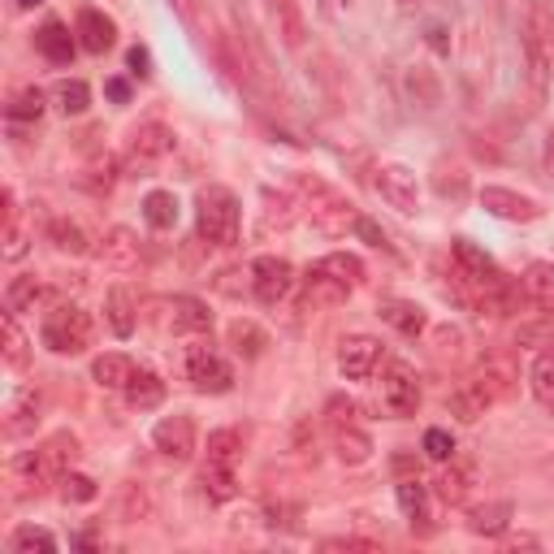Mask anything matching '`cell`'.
Returning a JSON list of instances; mask_svg holds the SVG:
<instances>
[{
    "instance_id": "cell-1",
    "label": "cell",
    "mask_w": 554,
    "mask_h": 554,
    "mask_svg": "<svg viewBox=\"0 0 554 554\" xmlns=\"http://www.w3.org/2000/svg\"><path fill=\"white\" fill-rule=\"evenodd\" d=\"M78 455V438L74 433H52L48 442H39L35 451H22L9 464V485L18 498H39L52 485H61V477L70 472Z\"/></svg>"
},
{
    "instance_id": "cell-2",
    "label": "cell",
    "mask_w": 554,
    "mask_h": 554,
    "mask_svg": "<svg viewBox=\"0 0 554 554\" xmlns=\"http://www.w3.org/2000/svg\"><path fill=\"white\" fill-rule=\"evenodd\" d=\"M195 230L213 247H239L243 234V208L230 187H204L195 200Z\"/></svg>"
},
{
    "instance_id": "cell-3",
    "label": "cell",
    "mask_w": 554,
    "mask_h": 554,
    "mask_svg": "<svg viewBox=\"0 0 554 554\" xmlns=\"http://www.w3.org/2000/svg\"><path fill=\"white\" fill-rule=\"evenodd\" d=\"M295 187L299 195L308 200V213H312V226L329 234V239H338V234H347L355 230V221H360V213H355V204L351 200H342V195L334 187H325L321 178H308V174H299L295 178Z\"/></svg>"
},
{
    "instance_id": "cell-4",
    "label": "cell",
    "mask_w": 554,
    "mask_h": 554,
    "mask_svg": "<svg viewBox=\"0 0 554 554\" xmlns=\"http://www.w3.org/2000/svg\"><path fill=\"white\" fill-rule=\"evenodd\" d=\"M524 57H529V87L533 96H546L554 70V18L542 0H533L529 22H524Z\"/></svg>"
},
{
    "instance_id": "cell-5",
    "label": "cell",
    "mask_w": 554,
    "mask_h": 554,
    "mask_svg": "<svg viewBox=\"0 0 554 554\" xmlns=\"http://www.w3.org/2000/svg\"><path fill=\"white\" fill-rule=\"evenodd\" d=\"M91 334H96V325H91V312L74 308V303H61V308H52L44 316V325H39V338H44V347L52 355H83L91 347Z\"/></svg>"
},
{
    "instance_id": "cell-6",
    "label": "cell",
    "mask_w": 554,
    "mask_h": 554,
    "mask_svg": "<svg viewBox=\"0 0 554 554\" xmlns=\"http://www.w3.org/2000/svg\"><path fill=\"white\" fill-rule=\"evenodd\" d=\"M187 381L200 394H226L234 386V368L221 360L213 347H204V342H195L187 351Z\"/></svg>"
},
{
    "instance_id": "cell-7",
    "label": "cell",
    "mask_w": 554,
    "mask_h": 554,
    "mask_svg": "<svg viewBox=\"0 0 554 554\" xmlns=\"http://www.w3.org/2000/svg\"><path fill=\"white\" fill-rule=\"evenodd\" d=\"M290 290H295V269H290V260L282 256H256L252 260V295L273 308V303H282Z\"/></svg>"
},
{
    "instance_id": "cell-8",
    "label": "cell",
    "mask_w": 554,
    "mask_h": 554,
    "mask_svg": "<svg viewBox=\"0 0 554 554\" xmlns=\"http://www.w3.org/2000/svg\"><path fill=\"white\" fill-rule=\"evenodd\" d=\"M377 195L403 217H412L420 208V187H416V174L407 165H381L377 169Z\"/></svg>"
},
{
    "instance_id": "cell-9",
    "label": "cell",
    "mask_w": 554,
    "mask_h": 554,
    "mask_svg": "<svg viewBox=\"0 0 554 554\" xmlns=\"http://www.w3.org/2000/svg\"><path fill=\"white\" fill-rule=\"evenodd\" d=\"M96 256L104 260V269H113V273H139L143 269V247L135 239V230H126V226H113L104 234Z\"/></svg>"
},
{
    "instance_id": "cell-10",
    "label": "cell",
    "mask_w": 554,
    "mask_h": 554,
    "mask_svg": "<svg viewBox=\"0 0 554 554\" xmlns=\"http://www.w3.org/2000/svg\"><path fill=\"white\" fill-rule=\"evenodd\" d=\"M377 364H381V342L377 338H368V334L342 338L338 368H342V377H347V381H368L377 373Z\"/></svg>"
},
{
    "instance_id": "cell-11",
    "label": "cell",
    "mask_w": 554,
    "mask_h": 554,
    "mask_svg": "<svg viewBox=\"0 0 554 554\" xmlns=\"http://www.w3.org/2000/svg\"><path fill=\"white\" fill-rule=\"evenodd\" d=\"M381 403H386L390 416H399V420L420 412V386H416V377L407 364H390L386 381H381Z\"/></svg>"
},
{
    "instance_id": "cell-12",
    "label": "cell",
    "mask_w": 554,
    "mask_h": 554,
    "mask_svg": "<svg viewBox=\"0 0 554 554\" xmlns=\"http://www.w3.org/2000/svg\"><path fill=\"white\" fill-rule=\"evenodd\" d=\"M152 446L165 459H174V464H187V459L195 455V425H191V416H165L161 425L152 429Z\"/></svg>"
},
{
    "instance_id": "cell-13",
    "label": "cell",
    "mask_w": 554,
    "mask_h": 554,
    "mask_svg": "<svg viewBox=\"0 0 554 554\" xmlns=\"http://www.w3.org/2000/svg\"><path fill=\"white\" fill-rule=\"evenodd\" d=\"M451 256H455V273H459V282H464V286H485V282H494V277H503L498 265H494V256L481 252L472 239H455Z\"/></svg>"
},
{
    "instance_id": "cell-14",
    "label": "cell",
    "mask_w": 554,
    "mask_h": 554,
    "mask_svg": "<svg viewBox=\"0 0 554 554\" xmlns=\"http://www.w3.org/2000/svg\"><path fill=\"white\" fill-rule=\"evenodd\" d=\"M481 208L503 221H537L542 217V204L529 200L520 191H507V187H481Z\"/></svg>"
},
{
    "instance_id": "cell-15",
    "label": "cell",
    "mask_w": 554,
    "mask_h": 554,
    "mask_svg": "<svg viewBox=\"0 0 554 554\" xmlns=\"http://www.w3.org/2000/svg\"><path fill=\"white\" fill-rule=\"evenodd\" d=\"M74 35H78V44H83L87 52H96V57L117 44V26H113L109 13H100V9H83V13H78Z\"/></svg>"
},
{
    "instance_id": "cell-16",
    "label": "cell",
    "mask_w": 554,
    "mask_h": 554,
    "mask_svg": "<svg viewBox=\"0 0 554 554\" xmlns=\"http://www.w3.org/2000/svg\"><path fill=\"white\" fill-rule=\"evenodd\" d=\"M174 152V130H169L165 122H143L135 135H130V156L135 161H161V156Z\"/></svg>"
},
{
    "instance_id": "cell-17",
    "label": "cell",
    "mask_w": 554,
    "mask_h": 554,
    "mask_svg": "<svg viewBox=\"0 0 554 554\" xmlns=\"http://www.w3.org/2000/svg\"><path fill=\"white\" fill-rule=\"evenodd\" d=\"M169 325H174V334H208L213 329V312L195 295H174L169 299Z\"/></svg>"
},
{
    "instance_id": "cell-18",
    "label": "cell",
    "mask_w": 554,
    "mask_h": 554,
    "mask_svg": "<svg viewBox=\"0 0 554 554\" xmlns=\"http://www.w3.org/2000/svg\"><path fill=\"white\" fill-rule=\"evenodd\" d=\"M35 52L44 61H52V65H70L74 61V35H70V26L57 22V18L44 22L35 31Z\"/></svg>"
},
{
    "instance_id": "cell-19",
    "label": "cell",
    "mask_w": 554,
    "mask_h": 554,
    "mask_svg": "<svg viewBox=\"0 0 554 554\" xmlns=\"http://www.w3.org/2000/svg\"><path fill=\"white\" fill-rule=\"evenodd\" d=\"M308 295H303V308H338V303H347L351 295V286L347 282H338V277H329L325 269H308Z\"/></svg>"
},
{
    "instance_id": "cell-20",
    "label": "cell",
    "mask_w": 554,
    "mask_h": 554,
    "mask_svg": "<svg viewBox=\"0 0 554 554\" xmlns=\"http://www.w3.org/2000/svg\"><path fill=\"white\" fill-rule=\"evenodd\" d=\"M381 321L394 325L403 338H420L429 329L425 308H420V303H407V299H386V303H381Z\"/></svg>"
},
{
    "instance_id": "cell-21",
    "label": "cell",
    "mask_w": 554,
    "mask_h": 554,
    "mask_svg": "<svg viewBox=\"0 0 554 554\" xmlns=\"http://www.w3.org/2000/svg\"><path fill=\"white\" fill-rule=\"evenodd\" d=\"M446 407H451V412H455L459 420H481V416L494 407V399L481 390V381H477V377H468V381H459V386L451 390Z\"/></svg>"
},
{
    "instance_id": "cell-22",
    "label": "cell",
    "mask_w": 554,
    "mask_h": 554,
    "mask_svg": "<svg viewBox=\"0 0 554 554\" xmlns=\"http://www.w3.org/2000/svg\"><path fill=\"white\" fill-rule=\"evenodd\" d=\"M126 403L135 407V412H152V407H161L165 403V381L148 373V368H135V377L126 381Z\"/></svg>"
},
{
    "instance_id": "cell-23",
    "label": "cell",
    "mask_w": 554,
    "mask_h": 554,
    "mask_svg": "<svg viewBox=\"0 0 554 554\" xmlns=\"http://www.w3.org/2000/svg\"><path fill=\"white\" fill-rule=\"evenodd\" d=\"M135 308H139V299H135V290H130V286H113L109 290V299H104V312H109V329H113L117 338L135 334Z\"/></svg>"
},
{
    "instance_id": "cell-24",
    "label": "cell",
    "mask_w": 554,
    "mask_h": 554,
    "mask_svg": "<svg viewBox=\"0 0 554 554\" xmlns=\"http://www.w3.org/2000/svg\"><path fill=\"white\" fill-rule=\"evenodd\" d=\"M520 286H524V295H529V303L554 312V265H550V260H533V265L524 269Z\"/></svg>"
},
{
    "instance_id": "cell-25",
    "label": "cell",
    "mask_w": 554,
    "mask_h": 554,
    "mask_svg": "<svg viewBox=\"0 0 554 554\" xmlns=\"http://www.w3.org/2000/svg\"><path fill=\"white\" fill-rule=\"evenodd\" d=\"M0 256L9 260V265H18L26 256V226H22V208L13 200V191H5V234H0Z\"/></svg>"
},
{
    "instance_id": "cell-26",
    "label": "cell",
    "mask_w": 554,
    "mask_h": 554,
    "mask_svg": "<svg viewBox=\"0 0 554 554\" xmlns=\"http://www.w3.org/2000/svg\"><path fill=\"white\" fill-rule=\"evenodd\" d=\"M91 377H96V386H104V390H126V381L135 377V360H130V355H117V351L96 355Z\"/></svg>"
},
{
    "instance_id": "cell-27",
    "label": "cell",
    "mask_w": 554,
    "mask_h": 554,
    "mask_svg": "<svg viewBox=\"0 0 554 554\" xmlns=\"http://www.w3.org/2000/svg\"><path fill=\"white\" fill-rule=\"evenodd\" d=\"M334 451H338L342 464H351V468H355V464H364V459L373 455V438H368V433L351 420V425L334 429Z\"/></svg>"
},
{
    "instance_id": "cell-28",
    "label": "cell",
    "mask_w": 554,
    "mask_h": 554,
    "mask_svg": "<svg viewBox=\"0 0 554 554\" xmlns=\"http://www.w3.org/2000/svg\"><path fill=\"white\" fill-rule=\"evenodd\" d=\"M507 524H511V503H485L468 511V529L477 537H498L507 533Z\"/></svg>"
},
{
    "instance_id": "cell-29",
    "label": "cell",
    "mask_w": 554,
    "mask_h": 554,
    "mask_svg": "<svg viewBox=\"0 0 554 554\" xmlns=\"http://www.w3.org/2000/svg\"><path fill=\"white\" fill-rule=\"evenodd\" d=\"M529 386H533V399L542 412L554 416V351H542L529 368Z\"/></svg>"
},
{
    "instance_id": "cell-30",
    "label": "cell",
    "mask_w": 554,
    "mask_h": 554,
    "mask_svg": "<svg viewBox=\"0 0 554 554\" xmlns=\"http://www.w3.org/2000/svg\"><path fill=\"white\" fill-rule=\"evenodd\" d=\"M143 221H148L152 230H174L178 226L174 191H148V195H143Z\"/></svg>"
},
{
    "instance_id": "cell-31",
    "label": "cell",
    "mask_w": 554,
    "mask_h": 554,
    "mask_svg": "<svg viewBox=\"0 0 554 554\" xmlns=\"http://www.w3.org/2000/svg\"><path fill=\"white\" fill-rule=\"evenodd\" d=\"M200 490L208 503H230L239 494V481H234V468H221V464H204L200 472Z\"/></svg>"
},
{
    "instance_id": "cell-32",
    "label": "cell",
    "mask_w": 554,
    "mask_h": 554,
    "mask_svg": "<svg viewBox=\"0 0 554 554\" xmlns=\"http://www.w3.org/2000/svg\"><path fill=\"white\" fill-rule=\"evenodd\" d=\"M48 243L57 247V252H70V256H87L91 247H87V234L74 226V221H65V217H52L48 221Z\"/></svg>"
},
{
    "instance_id": "cell-33",
    "label": "cell",
    "mask_w": 554,
    "mask_h": 554,
    "mask_svg": "<svg viewBox=\"0 0 554 554\" xmlns=\"http://www.w3.org/2000/svg\"><path fill=\"white\" fill-rule=\"evenodd\" d=\"M243 455V438L239 429H217L208 433V464H221V468H234Z\"/></svg>"
},
{
    "instance_id": "cell-34",
    "label": "cell",
    "mask_w": 554,
    "mask_h": 554,
    "mask_svg": "<svg viewBox=\"0 0 554 554\" xmlns=\"http://www.w3.org/2000/svg\"><path fill=\"white\" fill-rule=\"evenodd\" d=\"M39 277L35 273H18V277H9V286H5V308L9 312H31L35 308V299H39Z\"/></svg>"
},
{
    "instance_id": "cell-35",
    "label": "cell",
    "mask_w": 554,
    "mask_h": 554,
    "mask_svg": "<svg viewBox=\"0 0 554 554\" xmlns=\"http://www.w3.org/2000/svg\"><path fill=\"white\" fill-rule=\"evenodd\" d=\"M39 425V394L35 390H26L18 403H13V412H9V420H5V433L9 438H26Z\"/></svg>"
},
{
    "instance_id": "cell-36",
    "label": "cell",
    "mask_w": 554,
    "mask_h": 554,
    "mask_svg": "<svg viewBox=\"0 0 554 554\" xmlns=\"http://www.w3.org/2000/svg\"><path fill=\"white\" fill-rule=\"evenodd\" d=\"M468 490H472V468L468 464H451L438 477V498H442V503H451V507L464 503Z\"/></svg>"
},
{
    "instance_id": "cell-37",
    "label": "cell",
    "mask_w": 554,
    "mask_h": 554,
    "mask_svg": "<svg viewBox=\"0 0 554 554\" xmlns=\"http://www.w3.org/2000/svg\"><path fill=\"white\" fill-rule=\"evenodd\" d=\"M230 347L239 355H247V360H256V355L269 347V334L256 321H234L230 325Z\"/></svg>"
},
{
    "instance_id": "cell-38",
    "label": "cell",
    "mask_w": 554,
    "mask_h": 554,
    "mask_svg": "<svg viewBox=\"0 0 554 554\" xmlns=\"http://www.w3.org/2000/svg\"><path fill=\"white\" fill-rule=\"evenodd\" d=\"M9 550L13 554H57V537L48 529H35V524H22V529L9 537Z\"/></svg>"
},
{
    "instance_id": "cell-39",
    "label": "cell",
    "mask_w": 554,
    "mask_h": 554,
    "mask_svg": "<svg viewBox=\"0 0 554 554\" xmlns=\"http://www.w3.org/2000/svg\"><path fill=\"white\" fill-rule=\"evenodd\" d=\"M0 338H5V364L26 368V334L18 329V312L5 308V316H0Z\"/></svg>"
},
{
    "instance_id": "cell-40",
    "label": "cell",
    "mask_w": 554,
    "mask_h": 554,
    "mask_svg": "<svg viewBox=\"0 0 554 554\" xmlns=\"http://www.w3.org/2000/svg\"><path fill=\"white\" fill-rule=\"evenodd\" d=\"M394 494H399V507L407 520H429V498H425V485H420L416 477H403L399 485H394Z\"/></svg>"
},
{
    "instance_id": "cell-41",
    "label": "cell",
    "mask_w": 554,
    "mask_h": 554,
    "mask_svg": "<svg viewBox=\"0 0 554 554\" xmlns=\"http://www.w3.org/2000/svg\"><path fill=\"white\" fill-rule=\"evenodd\" d=\"M316 269H325L329 277H338V282H347V286H360V282H364V260H360V256H351V252H334V256H325Z\"/></svg>"
},
{
    "instance_id": "cell-42",
    "label": "cell",
    "mask_w": 554,
    "mask_h": 554,
    "mask_svg": "<svg viewBox=\"0 0 554 554\" xmlns=\"http://www.w3.org/2000/svg\"><path fill=\"white\" fill-rule=\"evenodd\" d=\"M5 117H9V122H39V117H44V91H39V87L18 91V96L9 100Z\"/></svg>"
},
{
    "instance_id": "cell-43",
    "label": "cell",
    "mask_w": 554,
    "mask_h": 554,
    "mask_svg": "<svg viewBox=\"0 0 554 554\" xmlns=\"http://www.w3.org/2000/svg\"><path fill=\"white\" fill-rule=\"evenodd\" d=\"M87 100H91L87 83H78V78H65V83H57V109H61L65 117L87 113Z\"/></svg>"
},
{
    "instance_id": "cell-44",
    "label": "cell",
    "mask_w": 554,
    "mask_h": 554,
    "mask_svg": "<svg viewBox=\"0 0 554 554\" xmlns=\"http://www.w3.org/2000/svg\"><path fill=\"white\" fill-rule=\"evenodd\" d=\"M516 347H542V351H554V316H546V321H533V325H520V329H516Z\"/></svg>"
},
{
    "instance_id": "cell-45",
    "label": "cell",
    "mask_w": 554,
    "mask_h": 554,
    "mask_svg": "<svg viewBox=\"0 0 554 554\" xmlns=\"http://www.w3.org/2000/svg\"><path fill=\"white\" fill-rule=\"evenodd\" d=\"M100 490H96V481L83 477V472H65L61 477V498L65 503H91Z\"/></svg>"
},
{
    "instance_id": "cell-46",
    "label": "cell",
    "mask_w": 554,
    "mask_h": 554,
    "mask_svg": "<svg viewBox=\"0 0 554 554\" xmlns=\"http://www.w3.org/2000/svg\"><path fill=\"white\" fill-rule=\"evenodd\" d=\"M425 455L438 459V464H446V459H455V438L446 429H429L425 433Z\"/></svg>"
},
{
    "instance_id": "cell-47",
    "label": "cell",
    "mask_w": 554,
    "mask_h": 554,
    "mask_svg": "<svg viewBox=\"0 0 554 554\" xmlns=\"http://www.w3.org/2000/svg\"><path fill=\"white\" fill-rule=\"evenodd\" d=\"M325 416H329V425H334V429H342V425H351V420H355V403L342 399V394H334L329 407H325Z\"/></svg>"
},
{
    "instance_id": "cell-48",
    "label": "cell",
    "mask_w": 554,
    "mask_h": 554,
    "mask_svg": "<svg viewBox=\"0 0 554 554\" xmlns=\"http://www.w3.org/2000/svg\"><path fill=\"white\" fill-rule=\"evenodd\" d=\"M139 516H148V498H143L139 485H130L122 498V520H139Z\"/></svg>"
},
{
    "instance_id": "cell-49",
    "label": "cell",
    "mask_w": 554,
    "mask_h": 554,
    "mask_svg": "<svg viewBox=\"0 0 554 554\" xmlns=\"http://www.w3.org/2000/svg\"><path fill=\"white\" fill-rule=\"evenodd\" d=\"M355 234H360V239H368L373 247H390V239H386V230L377 226V221H368V217H360L355 221Z\"/></svg>"
},
{
    "instance_id": "cell-50",
    "label": "cell",
    "mask_w": 554,
    "mask_h": 554,
    "mask_svg": "<svg viewBox=\"0 0 554 554\" xmlns=\"http://www.w3.org/2000/svg\"><path fill=\"white\" fill-rule=\"evenodd\" d=\"M126 65H130V74H139V78H148L152 74V57H148V48H130L126 52Z\"/></svg>"
},
{
    "instance_id": "cell-51",
    "label": "cell",
    "mask_w": 554,
    "mask_h": 554,
    "mask_svg": "<svg viewBox=\"0 0 554 554\" xmlns=\"http://www.w3.org/2000/svg\"><path fill=\"white\" fill-rule=\"evenodd\" d=\"M433 342H438V355H446V351L455 355V351H459V342H464V334L446 325V329H438V334H433Z\"/></svg>"
},
{
    "instance_id": "cell-52",
    "label": "cell",
    "mask_w": 554,
    "mask_h": 554,
    "mask_svg": "<svg viewBox=\"0 0 554 554\" xmlns=\"http://www.w3.org/2000/svg\"><path fill=\"white\" fill-rule=\"evenodd\" d=\"M325 550H377V542H364V537H329Z\"/></svg>"
},
{
    "instance_id": "cell-53",
    "label": "cell",
    "mask_w": 554,
    "mask_h": 554,
    "mask_svg": "<svg viewBox=\"0 0 554 554\" xmlns=\"http://www.w3.org/2000/svg\"><path fill=\"white\" fill-rule=\"evenodd\" d=\"M104 91H109V100H117V104H126V100H130L126 78H109V83H104Z\"/></svg>"
},
{
    "instance_id": "cell-54",
    "label": "cell",
    "mask_w": 554,
    "mask_h": 554,
    "mask_svg": "<svg viewBox=\"0 0 554 554\" xmlns=\"http://www.w3.org/2000/svg\"><path fill=\"white\" fill-rule=\"evenodd\" d=\"M394 472H412V477H416L420 464H416V459H407V455H394Z\"/></svg>"
},
{
    "instance_id": "cell-55",
    "label": "cell",
    "mask_w": 554,
    "mask_h": 554,
    "mask_svg": "<svg viewBox=\"0 0 554 554\" xmlns=\"http://www.w3.org/2000/svg\"><path fill=\"white\" fill-rule=\"evenodd\" d=\"M35 5H44V0H18V9H35Z\"/></svg>"
}]
</instances>
